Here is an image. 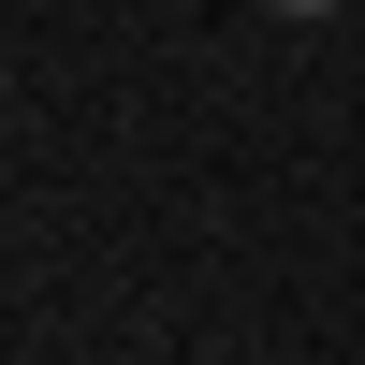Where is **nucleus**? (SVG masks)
<instances>
[{
  "mask_svg": "<svg viewBox=\"0 0 365 365\" xmlns=\"http://www.w3.org/2000/svg\"><path fill=\"white\" fill-rule=\"evenodd\" d=\"M263 15H336V0H263Z\"/></svg>",
  "mask_w": 365,
  "mask_h": 365,
  "instance_id": "f257e3e1",
  "label": "nucleus"
}]
</instances>
